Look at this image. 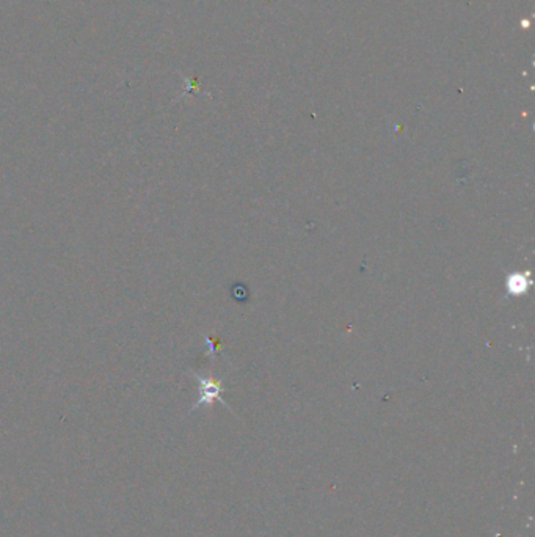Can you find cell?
<instances>
[{
    "label": "cell",
    "mask_w": 535,
    "mask_h": 537,
    "mask_svg": "<svg viewBox=\"0 0 535 537\" xmlns=\"http://www.w3.org/2000/svg\"><path fill=\"white\" fill-rule=\"evenodd\" d=\"M195 377L198 380V385H200V399L196 401L192 410L200 409L201 405H211L216 401H220L225 405H228L222 398V393H223L222 382L213 377H203V375L200 374H195Z\"/></svg>",
    "instance_id": "cell-1"
},
{
    "label": "cell",
    "mask_w": 535,
    "mask_h": 537,
    "mask_svg": "<svg viewBox=\"0 0 535 537\" xmlns=\"http://www.w3.org/2000/svg\"><path fill=\"white\" fill-rule=\"evenodd\" d=\"M532 284L531 280V272H515V273H509L507 278H505V288H507V292L510 296H525L529 291Z\"/></svg>",
    "instance_id": "cell-2"
}]
</instances>
